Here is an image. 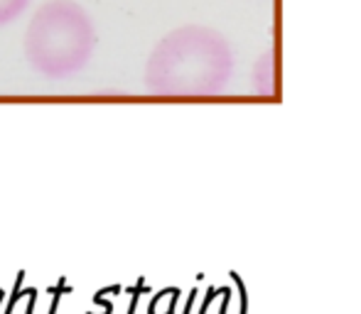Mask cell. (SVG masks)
<instances>
[{
  "label": "cell",
  "mask_w": 361,
  "mask_h": 314,
  "mask_svg": "<svg viewBox=\"0 0 361 314\" xmlns=\"http://www.w3.org/2000/svg\"><path fill=\"white\" fill-rule=\"evenodd\" d=\"M96 30L89 13L74 0H47L25 32V59L47 79H67L94 57Z\"/></svg>",
  "instance_id": "obj_2"
},
{
  "label": "cell",
  "mask_w": 361,
  "mask_h": 314,
  "mask_svg": "<svg viewBox=\"0 0 361 314\" xmlns=\"http://www.w3.org/2000/svg\"><path fill=\"white\" fill-rule=\"evenodd\" d=\"M30 0H0V27L10 25L27 10Z\"/></svg>",
  "instance_id": "obj_3"
},
{
  "label": "cell",
  "mask_w": 361,
  "mask_h": 314,
  "mask_svg": "<svg viewBox=\"0 0 361 314\" xmlns=\"http://www.w3.org/2000/svg\"><path fill=\"white\" fill-rule=\"evenodd\" d=\"M233 54L226 37L204 25L167 32L145 64V86L155 96H212L226 86Z\"/></svg>",
  "instance_id": "obj_1"
}]
</instances>
